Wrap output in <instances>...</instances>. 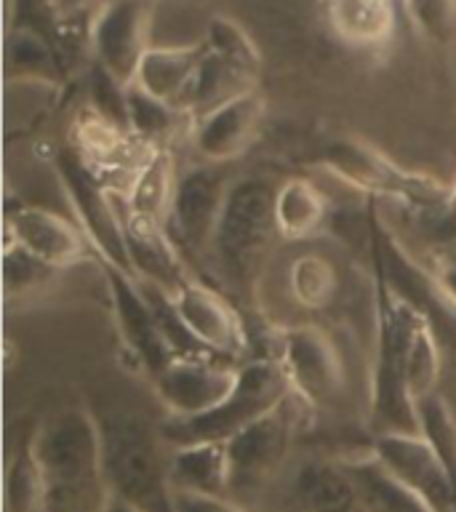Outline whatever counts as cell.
I'll return each instance as SVG.
<instances>
[{
    "label": "cell",
    "instance_id": "obj_35",
    "mask_svg": "<svg viewBox=\"0 0 456 512\" xmlns=\"http://www.w3.org/2000/svg\"><path fill=\"white\" fill-rule=\"evenodd\" d=\"M102 512H144V510H139L136 504L126 502V499H120V496H110V502H107V507H104Z\"/></svg>",
    "mask_w": 456,
    "mask_h": 512
},
{
    "label": "cell",
    "instance_id": "obj_27",
    "mask_svg": "<svg viewBox=\"0 0 456 512\" xmlns=\"http://www.w3.org/2000/svg\"><path fill=\"white\" fill-rule=\"evenodd\" d=\"M6 512H46V480L30 446V435L8 462Z\"/></svg>",
    "mask_w": 456,
    "mask_h": 512
},
{
    "label": "cell",
    "instance_id": "obj_21",
    "mask_svg": "<svg viewBox=\"0 0 456 512\" xmlns=\"http://www.w3.org/2000/svg\"><path fill=\"white\" fill-rule=\"evenodd\" d=\"M326 19L339 43L374 51L395 35V0H326Z\"/></svg>",
    "mask_w": 456,
    "mask_h": 512
},
{
    "label": "cell",
    "instance_id": "obj_13",
    "mask_svg": "<svg viewBox=\"0 0 456 512\" xmlns=\"http://www.w3.org/2000/svg\"><path fill=\"white\" fill-rule=\"evenodd\" d=\"M240 366L219 355L174 358L155 379V398L168 416H198L214 408L232 390Z\"/></svg>",
    "mask_w": 456,
    "mask_h": 512
},
{
    "label": "cell",
    "instance_id": "obj_25",
    "mask_svg": "<svg viewBox=\"0 0 456 512\" xmlns=\"http://www.w3.org/2000/svg\"><path fill=\"white\" fill-rule=\"evenodd\" d=\"M339 288V272L326 256L302 254L296 256L288 270V291L294 302L304 310H323L334 302Z\"/></svg>",
    "mask_w": 456,
    "mask_h": 512
},
{
    "label": "cell",
    "instance_id": "obj_5",
    "mask_svg": "<svg viewBox=\"0 0 456 512\" xmlns=\"http://www.w3.org/2000/svg\"><path fill=\"white\" fill-rule=\"evenodd\" d=\"M318 166L368 200H395L414 211H432L451 198V184L400 166L358 136L331 139L318 152Z\"/></svg>",
    "mask_w": 456,
    "mask_h": 512
},
{
    "label": "cell",
    "instance_id": "obj_28",
    "mask_svg": "<svg viewBox=\"0 0 456 512\" xmlns=\"http://www.w3.org/2000/svg\"><path fill=\"white\" fill-rule=\"evenodd\" d=\"M203 46H206L214 56H219L222 62L230 64V67L256 78L259 64H262V56H259V48H256V43L251 40V35H248L235 19L222 14L211 16L206 22Z\"/></svg>",
    "mask_w": 456,
    "mask_h": 512
},
{
    "label": "cell",
    "instance_id": "obj_19",
    "mask_svg": "<svg viewBox=\"0 0 456 512\" xmlns=\"http://www.w3.org/2000/svg\"><path fill=\"white\" fill-rule=\"evenodd\" d=\"M206 56V46H150L136 67L134 83L144 94L174 104L179 110L182 96L187 94L200 62Z\"/></svg>",
    "mask_w": 456,
    "mask_h": 512
},
{
    "label": "cell",
    "instance_id": "obj_3",
    "mask_svg": "<svg viewBox=\"0 0 456 512\" xmlns=\"http://www.w3.org/2000/svg\"><path fill=\"white\" fill-rule=\"evenodd\" d=\"M96 422L102 432L104 475L112 496L144 512H174L168 456L163 459L150 427L131 411L96 414Z\"/></svg>",
    "mask_w": 456,
    "mask_h": 512
},
{
    "label": "cell",
    "instance_id": "obj_22",
    "mask_svg": "<svg viewBox=\"0 0 456 512\" xmlns=\"http://www.w3.org/2000/svg\"><path fill=\"white\" fill-rule=\"evenodd\" d=\"M296 512H360L358 491L344 464L307 462L291 480Z\"/></svg>",
    "mask_w": 456,
    "mask_h": 512
},
{
    "label": "cell",
    "instance_id": "obj_29",
    "mask_svg": "<svg viewBox=\"0 0 456 512\" xmlns=\"http://www.w3.org/2000/svg\"><path fill=\"white\" fill-rule=\"evenodd\" d=\"M174 104L155 99V96L144 94L142 88L128 86V134L150 142V147H158L160 139L171 134L176 123Z\"/></svg>",
    "mask_w": 456,
    "mask_h": 512
},
{
    "label": "cell",
    "instance_id": "obj_16",
    "mask_svg": "<svg viewBox=\"0 0 456 512\" xmlns=\"http://www.w3.org/2000/svg\"><path fill=\"white\" fill-rule=\"evenodd\" d=\"M216 166L219 163H200L176 176L168 219H171L176 238L187 243L192 251H203L211 246L224 198L232 184Z\"/></svg>",
    "mask_w": 456,
    "mask_h": 512
},
{
    "label": "cell",
    "instance_id": "obj_31",
    "mask_svg": "<svg viewBox=\"0 0 456 512\" xmlns=\"http://www.w3.org/2000/svg\"><path fill=\"white\" fill-rule=\"evenodd\" d=\"M424 40L448 46L456 38V0H400Z\"/></svg>",
    "mask_w": 456,
    "mask_h": 512
},
{
    "label": "cell",
    "instance_id": "obj_14",
    "mask_svg": "<svg viewBox=\"0 0 456 512\" xmlns=\"http://www.w3.org/2000/svg\"><path fill=\"white\" fill-rule=\"evenodd\" d=\"M264 96L251 86L224 99L195 118L190 131L192 150L206 163H227L240 158L259 134L264 118Z\"/></svg>",
    "mask_w": 456,
    "mask_h": 512
},
{
    "label": "cell",
    "instance_id": "obj_20",
    "mask_svg": "<svg viewBox=\"0 0 456 512\" xmlns=\"http://www.w3.org/2000/svg\"><path fill=\"white\" fill-rule=\"evenodd\" d=\"M171 491L230 499V456L227 443H187L168 451Z\"/></svg>",
    "mask_w": 456,
    "mask_h": 512
},
{
    "label": "cell",
    "instance_id": "obj_12",
    "mask_svg": "<svg viewBox=\"0 0 456 512\" xmlns=\"http://www.w3.org/2000/svg\"><path fill=\"white\" fill-rule=\"evenodd\" d=\"M150 0H107L91 22L88 43L96 67L120 83H134L136 67L150 48Z\"/></svg>",
    "mask_w": 456,
    "mask_h": 512
},
{
    "label": "cell",
    "instance_id": "obj_8",
    "mask_svg": "<svg viewBox=\"0 0 456 512\" xmlns=\"http://www.w3.org/2000/svg\"><path fill=\"white\" fill-rule=\"evenodd\" d=\"M54 168L72 214L78 219L80 230L86 232V238L91 240L94 254L104 256V259H110V262L128 270L120 195H115L110 187H104L96 168L72 147H64V150L56 152Z\"/></svg>",
    "mask_w": 456,
    "mask_h": 512
},
{
    "label": "cell",
    "instance_id": "obj_36",
    "mask_svg": "<svg viewBox=\"0 0 456 512\" xmlns=\"http://www.w3.org/2000/svg\"><path fill=\"white\" fill-rule=\"evenodd\" d=\"M451 195H454V198H456V182L451 184Z\"/></svg>",
    "mask_w": 456,
    "mask_h": 512
},
{
    "label": "cell",
    "instance_id": "obj_7",
    "mask_svg": "<svg viewBox=\"0 0 456 512\" xmlns=\"http://www.w3.org/2000/svg\"><path fill=\"white\" fill-rule=\"evenodd\" d=\"M304 408L310 406L291 390L278 406L227 440L232 502L248 507L251 496H259L278 478L294 446Z\"/></svg>",
    "mask_w": 456,
    "mask_h": 512
},
{
    "label": "cell",
    "instance_id": "obj_11",
    "mask_svg": "<svg viewBox=\"0 0 456 512\" xmlns=\"http://www.w3.org/2000/svg\"><path fill=\"white\" fill-rule=\"evenodd\" d=\"M371 451L432 512H456V491L446 464L422 432L374 435Z\"/></svg>",
    "mask_w": 456,
    "mask_h": 512
},
{
    "label": "cell",
    "instance_id": "obj_15",
    "mask_svg": "<svg viewBox=\"0 0 456 512\" xmlns=\"http://www.w3.org/2000/svg\"><path fill=\"white\" fill-rule=\"evenodd\" d=\"M6 240H14L16 246L54 270H67L94 259L91 240L80 230V224L40 206H8Z\"/></svg>",
    "mask_w": 456,
    "mask_h": 512
},
{
    "label": "cell",
    "instance_id": "obj_30",
    "mask_svg": "<svg viewBox=\"0 0 456 512\" xmlns=\"http://www.w3.org/2000/svg\"><path fill=\"white\" fill-rule=\"evenodd\" d=\"M8 70L19 72V80H43L48 83V75L59 70L54 48L40 32L30 27H19L8 40Z\"/></svg>",
    "mask_w": 456,
    "mask_h": 512
},
{
    "label": "cell",
    "instance_id": "obj_10",
    "mask_svg": "<svg viewBox=\"0 0 456 512\" xmlns=\"http://www.w3.org/2000/svg\"><path fill=\"white\" fill-rule=\"evenodd\" d=\"M94 262L102 267V275L107 280L112 315L118 323L120 339L128 347V352L134 355L136 363L150 374V379H155L174 360V352L160 331V323L155 318L150 299L144 294L142 283L134 272H128L126 267H120L104 256L94 254Z\"/></svg>",
    "mask_w": 456,
    "mask_h": 512
},
{
    "label": "cell",
    "instance_id": "obj_9",
    "mask_svg": "<svg viewBox=\"0 0 456 512\" xmlns=\"http://www.w3.org/2000/svg\"><path fill=\"white\" fill-rule=\"evenodd\" d=\"M275 358L286 371L288 384L310 408L331 406L344 392V366L336 342L318 323L283 326L275 336Z\"/></svg>",
    "mask_w": 456,
    "mask_h": 512
},
{
    "label": "cell",
    "instance_id": "obj_17",
    "mask_svg": "<svg viewBox=\"0 0 456 512\" xmlns=\"http://www.w3.org/2000/svg\"><path fill=\"white\" fill-rule=\"evenodd\" d=\"M171 299H174L176 312H179L187 331L206 350L230 360H235L240 352L248 350L246 323L238 315V310L216 288L190 278L176 288Z\"/></svg>",
    "mask_w": 456,
    "mask_h": 512
},
{
    "label": "cell",
    "instance_id": "obj_4",
    "mask_svg": "<svg viewBox=\"0 0 456 512\" xmlns=\"http://www.w3.org/2000/svg\"><path fill=\"white\" fill-rule=\"evenodd\" d=\"M291 392L278 358H254L240 366L232 390L198 416H166L158 427L168 448L187 443H227Z\"/></svg>",
    "mask_w": 456,
    "mask_h": 512
},
{
    "label": "cell",
    "instance_id": "obj_34",
    "mask_svg": "<svg viewBox=\"0 0 456 512\" xmlns=\"http://www.w3.org/2000/svg\"><path fill=\"white\" fill-rule=\"evenodd\" d=\"M432 280H435L440 304H443L446 315L456 318V254L446 256V259L432 270Z\"/></svg>",
    "mask_w": 456,
    "mask_h": 512
},
{
    "label": "cell",
    "instance_id": "obj_33",
    "mask_svg": "<svg viewBox=\"0 0 456 512\" xmlns=\"http://www.w3.org/2000/svg\"><path fill=\"white\" fill-rule=\"evenodd\" d=\"M174 512H254L227 496H200L174 491Z\"/></svg>",
    "mask_w": 456,
    "mask_h": 512
},
{
    "label": "cell",
    "instance_id": "obj_1",
    "mask_svg": "<svg viewBox=\"0 0 456 512\" xmlns=\"http://www.w3.org/2000/svg\"><path fill=\"white\" fill-rule=\"evenodd\" d=\"M46 480V512H102L110 502L102 432L86 408H59L30 432Z\"/></svg>",
    "mask_w": 456,
    "mask_h": 512
},
{
    "label": "cell",
    "instance_id": "obj_24",
    "mask_svg": "<svg viewBox=\"0 0 456 512\" xmlns=\"http://www.w3.org/2000/svg\"><path fill=\"white\" fill-rule=\"evenodd\" d=\"M176 176L179 174H176L171 152L166 147H150V155L134 171V179L128 184L123 203L134 214L166 222L168 211H171V198H174Z\"/></svg>",
    "mask_w": 456,
    "mask_h": 512
},
{
    "label": "cell",
    "instance_id": "obj_2",
    "mask_svg": "<svg viewBox=\"0 0 456 512\" xmlns=\"http://www.w3.org/2000/svg\"><path fill=\"white\" fill-rule=\"evenodd\" d=\"M374 315V366L368 387L371 432H422L416 400L406 384V352L416 320L427 312L403 299L374 267Z\"/></svg>",
    "mask_w": 456,
    "mask_h": 512
},
{
    "label": "cell",
    "instance_id": "obj_26",
    "mask_svg": "<svg viewBox=\"0 0 456 512\" xmlns=\"http://www.w3.org/2000/svg\"><path fill=\"white\" fill-rule=\"evenodd\" d=\"M440 382V344L432 328L430 315H422L416 320L411 339H408L406 352V384L414 400H422L427 395L438 392Z\"/></svg>",
    "mask_w": 456,
    "mask_h": 512
},
{
    "label": "cell",
    "instance_id": "obj_32",
    "mask_svg": "<svg viewBox=\"0 0 456 512\" xmlns=\"http://www.w3.org/2000/svg\"><path fill=\"white\" fill-rule=\"evenodd\" d=\"M3 259H6V264H3V275H6L8 299L14 294H30V291L43 286V280H46L51 272H56L54 267H48V264H43L32 254H27L24 248L16 246L14 240H6Z\"/></svg>",
    "mask_w": 456,
    "mask_h": 512
},
{
    "label": "cell",
    "instance_id": "obj_6",
    "mask_svg": "<svg viewBox=\"0 0 456 512\" xmlns=\"http://www.w3.org/2000/svg\"><path fill=\"white\" fill-rule=\"evenodd\" d=\"M275 190L278 187L267 179L248 176L232 182L224 198L211 248L230 280H238L240 286L251 283L272 240L280 238L275 222Z\"/></svg>",
    "mask_w": 456,
    "mask_h": 512
},
{
    "label": "cell",
    "instance_id": "obj_23",
    "mask_svg": "<svg viewBox=\"0 0 456 512\" xmlns=\"http://www.w3.org/2000/svg\"><path fill=\"white\" fill-rule=\"evenodd\" d=\"M275 222L283 240H307L328 222V200L304 176H291L275 190Z\"/></svg>",
    "mask_w": 456,
    "mask_h": 512
},
{
    "label": "cell",
    "instance_id": "obj_18",
    "mask_svg": "<svg viewBox=\"0 0 456 512\" xmlns=\"http://www.w3.org/2000/svg\"><path fill=\"white\" fill-rule=\"evenodd\" d=\"M120 211H123V232H126L128 270L144 283L166 288L168 294H174L176 288L190 280V272L179 256V246L166 230V222L128 211L123 195H120Z\"/></svg>",
    "mask_w": 456,
    "mask_h": 512
}]
</instances>
